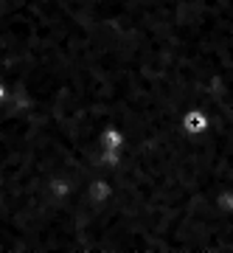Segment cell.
Instances as JSON below:
<instances>
[{"instance_id": "6da1fadb", "label": "cell", "mask_w": 233, "mask_h": 253, "mask_svg": "<svg viewBox=\"0 0 233 253\" xmlns=\"http://www.w3.org/2000/svg\"><path fill=\"white\" fill-rule=\"evenodd\" d=\"M9 99V93H6V84H0V101H6Z\"/></svg>"}]
</instances>
